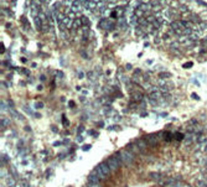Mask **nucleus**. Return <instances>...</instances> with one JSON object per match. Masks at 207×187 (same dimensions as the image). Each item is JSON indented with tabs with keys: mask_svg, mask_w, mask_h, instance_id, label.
I'll list each match as a JSON object with an SVG mask.
<instances>
[{
	"mask_svg": "<svg viewBox=\"0 0 207 187\" xmlns=\"http://www.w3.org/2000/svg\"><path fill=\"white\" fill-rule=\"evenodd\" d=\"M93 171L97 173V176H98L100 180L108 178V177L111 176V173H112V171H111V169H109V166H108L107 162H100L98 166H95V169H94Z\"/></svg>",
	"mask_w": 207,
	"mask_h": 187,
	"instance_id": "1",
	"label": "nucleus"
},
{
	"mask_svg": "<svg viewBox=\"0 0 207 187\" xmlns=\"http://www.w3.org/2000/svg\"><path fill=\"white\" fill-rule=\"evenodd\" d=\"M107 164H108V166H109V169H111V171H112V172L118 171V170H119V167H120V165H122V160H120L119 154L109 156V157L107 159Z\"/></svg>",
	"mask_w": 207,
	"mask_h": 187,
	"instance_id": "2",
	"label": "nucleus"
},
{
	"mask_svg": "<svg viewBox=\"0 0 207 187\" xmlns=\"http://www.w3.org/2000/svg\"><path fill=\"white\" fill-rule=\"evenodd\" d=\"M118 154H119V156H120V160H122V164H123V165H125V166H132V165H133L134 155H133L129 150H120Z\"/></svg>",
	"mask_w": 207,
	"mask_h": 187,
	"instance_id": "3",
	"label": "nucleus"
},
{
	"mask_svg": "<svg viewBox=\"0 0 207 187\" xmlns=\"http://www.w3.org/2000/svg\"><path fill=\"white\" fill-rule=\"evenodd\" d=\"M149 177H150V180H152L155 182H159V183H165V181H166V177L160 172H150Z\"/></svg>",
	"mask_w": 207,
	"mask_h": 187,
	"instance_id": "4",
	"label": "nucleus"
},
{
	"mask_svg": "<svg viewBox=\"0 0 207 187\" xmlns=\"http://www.w3.org/2000/svg\"><path fill=\"white\" fill-rule=\"evenodd\" d=\"M135 144H136V146L139 148L140 151H144V150H146V148H148V141H146L145 139H139V140H136Z\"/></svg>",
	"mask_w": 207,
	"mask_h": 187,
	"instance_id": "5",
	"label": "nucleus"
},
{
	"mask_svg": "<svg viewBox=\"0 0 207 187\" xmlns=\"http://www.w3.org/2000/svg\"><path fill=\"white\" fill-rule=\"evenodd\" d=\"M145 140L148 141V144H150V145H155V144L158 143V136L155 135V134H152V135H148Z\"/></svg>",
	"mask_w": 207,
	"mask_h": 187,
	"instance_id": "6",
	"label": "nucleus"
},
{
	"mask_svg": "<svg viewBox=\"0 0 207 187\" xmlns=\"http://www.w3.org/2000/svg\"><path fill=\"white\" fill-rule=\"evenodd\" d=\"M88 181H89V183H99V181H100V178L97 176V173L93 171L92 173H89V176H88Z\"/></svg>",
	"mask_w": 207,
	"mask_h": 187,
	"instance_id": "7",
	"label": "nucleus"
},
{
	"mask_svg": "<svg viewBox=\"0 0 207 187\" xmlns=\"http://www.w3.org/2000/svg\"><path fill=\"white\" fill-rule=\"evenodd\" d=\"M82 9H83V6H82L81 2H73L72 8H71V10H72L73 13H78V11H81Z\"/></svg>",
	"mask_w": 207,
	"mask_h": 187,
	"instance_id": "8",
	"label": "nucleus"
},
{
	"mask_svg": "<svg viewBox=\"0 0 207 187\" xmlns=\"http://www.w3.org/2000/svg\"><path fill=\"white\" fill-rule=\"evenodd\" d=\"M5 183H6L8 187H11V186H15V185H16V181H15L14 177H11V176H6V178H5Z\"/></svg>",
	"mask_w": 207,
	"mask_h": 187,
	"instance_id": "9",
	"label": "nucleus"
},
{
	"mask_svg": "<svg viewBox=\"0 0 207 187\" xmlns=\"http://www.w3.org/2000/svg\"><path fill=\"white\" fill-rule=\"evenodd\" d=\"M40 13H41V11L39 10V6H37L36 4H34V5L31 6V14L36 18V16H39V14H40Z\"/></svg>",
	"mask_w": 207,
	"mask_h": 187,
	"instance_id": "10",
	"label": "nucleus"
},
{
	"mask_svg": "<svg viewBox=\"0 0 207 187\" xmlns=\"http://www.w3.org/2000/svg\"><path fill=\"white\" fill-rule=\"evenodd\" d=\"M62 22L66 25V27H67V29H71V27H73V20H72V19H70V18H66V19H65Z\"/></svg>",
	"mask_w": 207,
	"mask_h": 187,
	"instance_id": "11",
	"label": "nucleus"
},
{
	"mask_svg": "<svg viewBox=\"0 0 207 187\" xmlns=\"http://www.w3.org/2000/svg\"><path fill=\"white\" fill-rule=\"evenodd\" d=\"M133 98L135 99V102H140L143 99V94H141L140 92H135L134 94H133Z\"/></svg>",
	"mask_w": 207,
	"mask_h": 187,
	"instance_id": "12",
	"label": "nucleus"
},
{
	"mask_svg": "<svg viewBox=\"0 0 207 187\" xmlns=\"http://www.w3.org/2000/svg\"><path fill=\"white\" fill-rule=\"evenodd\" d=\"M81 25H82V20H81V19H75V20H73V27H75V29L81 27Z\"/></svg>",
	"mask_w": 207,
	"mask_h": 187,
	"instance_id": "13",
	"label": "nucleus"
},
{
	"mask_svg": "<svg viewBox=\"0 0 207 187\" xmlns=\"http://www.w3.org/2000/svg\"><path fill=\"white\" fill-rule=\"evenodd\" d=\"M150 8H151L150 4H141V5L139 6V9H141L143 11H148V10H150Z\"/></svg>",
	"mask_w": 207,
	"mask_h": 187,
	"instance_id": "14",
	"label": "nucleus"
},
{
	"mask_svg": "<svg viewBox=\"0 0 207 187\" xmlns=\"http://www.w3.org/2000/svg\"><path fill=\"white\" fill-rule=\"evenodd\" d=\"M197 187H207V181H197Z\"/></svg>",
	"mask_w": 207,
	"mask_h": 187,
	"instance_id": "15",
	"label": "nucleus"
},
{
	"mask_svg": "<svg viewBox=\"0 0 207 187\" xmlns=\"http://www.w3.org/2000/svg\"><path fill=\"white\" fill-rule=\"evenodd\" d=\"M143 14H144V11H143L141 9H139V8H138V9L135 10V16L140 18V16H143Z\"/></svg>",
	"mask_w": 207,
	"mask_h": 187,
	"instance_id": "16",
	"label": "nucleus"
},
{
	"mask_svg": "<svg viewBox=\"0 0 207 187\" xmlns=\"http://www.w3.org/2000/svg\"><path fill=\"white\" fill-rule=\"evenodd\" d=\"M81 20H82V25H87V26L89 25V21H88L87 19H84V18H83V19H81Z\"/></svg>",
	"mask_w": 207,
	"mask_h": 187,
	"instance_id": "17",
	"label": "nucleus"
},
{
	"mask_svg": "<svg viewBox=\"0 0 207 187\" xmlns=\"http://www.w3.org/2000/svg\"><path fill=\"white\" fill-rule=\"evenodd\" d=\"M88 187H102V186H100L99 183H89Z\"/></svg>",
	"mask_w": 207,
	"mask_h": 187,
	"instance_id": "18",
	"label": "nucleus"
},
{
	"mask_svg": "<svg viewBox=\"0 0 207 187\" xmlns=\"http://www.w3.org/2000/svg\"><path fill=\"white\" fill-rule=\"evenodd\" d=\"M14 114H15V117H18V119H20V120H22V119H24V117H22V115H20L18 112H15Z\"/></svg>",
	"mask_w": 207,
	"mask_h": 187,
	"instance_id": "19",
	"label": "nucleus"
},
{
	"mask_svg": "<svg viewBox=\"0 0 207 187\" xmlns=\"http://www.w3.org/2000/svg\"><path fill=\"white\" fill-rule=\"evenodd\" d=\"M83 130H84V128H83V126L81 125V126H78V129H77V133H78V134H81V133H82Z\"/></svg>",
	"mask_w": 207,
	"mask_h": 187,
	"instance_id": "20",
	"label": "nucleus"
},
{
	"mask_svg": "<svg viewBox=\"0 0 207 187\" xmlns=\"http://www.w3.org/2000/svg\"><path fill=\"white\" fill-rule=\"evenodd\" d=\"M91 149V145H87V146H82V150L86 151V150H89Z\"/></svg>",
	"mask_w": 207,
	"mask_h": 187,
	"instance_id": "21",
	"label": "nucleus"
},
{
	"mask_svg": "<svg viewBox=\"0 0 207 187\" xmlns=\"http://www.w3.org/2000/svg\"><path fill=\"white\" fill-rule=\"evenodd\" d=\"M35 107H36V108H39V109H40V108H42V107H43V104H42V103H37V104H36V105H35Z\"/></svg>",
	"mask_w": 207,
	"mask_h": 187,
	"instance_id": "22",
	"label": "nucleus"
},
{
	"mask_svg": "<svg viewBox=\"0 0 207 187\" xmlns=\"http://www.w3.org/2000/svg\"><path fill=\"white\" fill-rule=\"evenodd\" d=\"M82 140H83V139H82V136H79V135H78V136H77V141H79V143H81Z\"/></svg>",
	"mask_w": 207,
	"mask_h": 187,
	"instance_id": "23",
	"label": "nucleus"
},
{
	"mask_svg": "<svg viewBox=\"0 0 207 187\" xmlns=\"http://www.w3.org/2000/svg\"><path fill=\"white\" fill-rule=\"evenodd\" d=\"M191 66H192V63H191V62H189V63H187V65H185L184 67H186V68H189V67H191Z\"/></svg>",
	"mask_w": 207,
	"mask_h": 187,
	"instance_id": "24",
	"label": "nucleus"
},
{
	"mask_svg": "<svg viewBox=\"0 0 207 187\" xmlns=\"http://www.w3.org/2000/svg\"><path fill=\"white\" fill-rule=\"evenodd\" d=\"M192 98H195V99H200L198 96H196V94H192Z\"/></svg>",
	"mask_w": 207,
	"mask_h": 187,
	"instance_id": "25",
	"label": "nucleus"
},
{
	"mask_svg": "<svg viewBox=\"0 0 207 187\" xmlns=\"http://www.w3.org/2000/svg\"><path fill=\"white\" fill-rule=\"evenodd\" d=\"M60 145V141H56V143H54V146H59Z\"/></svg>",
	"mask_w": 207,
	"mask_h": 187,
	"instance_id": "26",
	"label": "nucleus"
},
{
	"mask_svg": "<svg viewBox=\"0 0 207 187\" xmlns=\"http://www.w3.org/2000/svg\"><path fill=\"white\" fill-rule=\"evenodd\" d=\"M39 2H46V0H39Z\"/></svg>",
	"mask_w": 207,
	"mask_h": 187,
	"instance_id": "27",
	"label": "nucleus"
}]
</instances>
